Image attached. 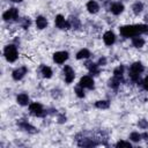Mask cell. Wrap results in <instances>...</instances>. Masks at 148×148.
Wrapping results in <instances>:
<instances>
[{"label":"cell","instance_id":"6da1fadb","mask_svg":"<svg viewBox=\"0 0 148 148\" xmlns=\"http://www.w3.org/2000/svg\"><path fill=\"white\" fill-rule=\"evenodd\" d=\"M120 35L123 37L130 38L139 36L140 34L148 32V25L147 24H134V25H123L119 29Z\"/></svg>","mask_w":148,"mask_h":148},{"label":"cell","instance_id":"7a4b0ae2","mask_svg":"<svg viewBox=\"0 0 148 148\" xmlns=\"http://www.w3.org/2000/svg\"><path fill=\"white\" fill-rule=\"evenodd\" d=\"M143 65L140 62V61H136V62H133L131 65V68H130V77L134 81V82H138L139 81V76L140 74L143 72Z\"/></svg>","mask_w":148,"mask_h":148},{"label":"cell","instance_id":"3957f363","mask_svg":"<svg viewBox=\"0 0 148 148\" xmlns=\"http://www.w3.org/2000/svg\"><path fill=\"white\" fill-rule=\"evenodd\" d=\"M3 56H5V58L9 62H14L17 59V50H16V46L13 45V44L7 45L5 47V50H3Z\"/></svg>","mask_w":148,"mask_h":148},{"label":"cell","instance_id":"277c9868","mask_svg":"<svg viewBox=\"0 0 148 148\" xmlns=\"http://www.w3.org/2000/svg\"><path fill=\"white\" fill-rule=\"evenodd\" d=\"M29 111H30L31 114H34V116H36V117H44V116L46 114V111H44L42 104H39V103H37V102L31 103V104L29 105Z\"/></svg>","mask_w":148,"mask_h":148},{"label":"cell","instance_id":"5b68a950","mask_svg":"<svg viewBox=\"0 0 148 148\" xmlns=\"http://www.w3.org/2000/svg\"><path fill=\"white\" fill-rule=\"evenodd\" d=\"M18 16V10L16 8H9L8 10H6L3 14H2V18L5 21H10V20H16Z\"/></svg>","mask_w":148,"mask_h":148},{"label":"cell","instance_id":"8992f818","mask_svg":"<svg viewBox=\"0 0 148 148\" xmlns=\"http://www.w3.org/2000/svg\"><path fill=\"white\" fill-rule=\"evenodd\" d=\"M54 23H56V25L59 29H69L71 28L69 22L68 21H65V18H64L62 15H57L56 16V20H54Z\"/></svg>","mask_w":148,"mask_h":148},{"label":"cell","instance_id":"52a82bcc","mask_svg":"<svg viewBox=\"0 0 148 148\" xmlns=\"http://www.w3.org/2000/svg\"><path fill=\"white\" fill-rule=\"evenodd\" d=\"M68 59V53L66 51H58L53 54V60L57 64H62Z\"/></svg>","mask_w":148,"mask_h":148},{"label":"cell","instance_id":"ba28073f","mask_svg":"<svg viewBox=\"0 0 148 148\" xmlns=\"http://www.w3.org/2000/svg\"><path fill=\"white\" fill-rule=\"evenodd\" d=\"M64 74H65L66 83H71L74 80V77H75V73H74V71L72 69L71 66H65L64 67Z\"/></svg>","mask_w":148,"mask_h":148},{"label":"cell","instance_id":"9c48e42d","mask_svg":"<svg viewBox=\"0 0 148 148\" xmlns=\"http://www.w3.org/2000/svg\"><path fill=\"white\" fill-rule=\"evenodd\" d=\"M81 87H83V88H88V89H92L94 88V80L90 77V76H88V75H86V76H82L81 77V80H80V83H79Z\"/></svg>","mask_w":148,"mask_h":148},{"label":"cell","instance_id":"30bf717a","mask_svg":"<svg viewBox=\"0 0 148 148\" xmlns=\"http://www.w3.org/2000/svg\"><path fill=\"white\" fill-rule=\"evenodd\" d=\"M17 125H18L22 130H24V131H27V132H29V133H36V132H37V130H36L34 126H31L30 124H28L24 119H20V120L17 121Z\"/></svg>","mask_w":148,"mask_h":148},{"label":"cell","instance_id":"8fae6325","mask_svg":"<svg viewBox=\"0 0 148 148\" xmlns=\"http://www.w3.org/2000/svg\"><path fill=\"white\" fill-rule=\"evenodd\" d=\"M27 74V67H20V68H16L14 72H13V79L14 80H16V81H18V80H21L24 75Z\"/></svg>","mask_w":148,"mask_h":148},{"label":"cell","instance_id":"7c38bea8","mask_svg":"<svg viewBox=\"0 0 148 148\" xmlns=\"http://www.w3.org/2000/svg\"><path fill=\"white\" fill-rule=\"evenodd\" d=\"M77 145L80 147H94V146H97L98 143L96 141H94L92 139H89V138H83V139H80L77 141Z\"/></svg>","mask_w":148,"mask_h":148},{"label":"cell","instance_id":"4fadbf2b","mask_svg":"<svg viewBox=\"0 0 148 148\" xmlns=\"http://www.w3.org/2000/svg\"><path fill=\"white\" fill-rule=\"evenodd\" d=\"M103 40H104V43L106 44V45H112L113 43H114V40H116V36H114V34L112 32V31H106L104 35H103Z\"/></svg>","mask_w":148,"mask_h":148},{"label":"cell","instance_id":"5bb4252c","mask_svg":"<svg viewBox=\"0 0 148 148\" xmlns=\"http://www.w3.org/2000/svg\"><path fill=\"white\" fill-rule=\"evenodd\" d=\"M110 10H111L112 14L119 15V14H121V13L124 12V5L120 3V2H114V3H112V6L110 7Z\"/></svg>","mask_w":148,"mask_h":148},{"label":"cell","instance_id":"9a60e30c","mask_svg":"<svg viewBox=\"0 0 148 148\" xmlns=\"http://www.w3.org/2000/svg\"><path fill=\"white\" fill-rule=\"evenodd\" d=\"M87 9H88V12H89V13L95 14V13H97V12H98L99 6H98V3H97L95 0H90V1L87 3Z\"/></svg>","mask_w":148,"mask_h":148},{"label":"cell","instance_id":"2e32d148","mask_svg":"<svg viewBox=\"0 0 148 148\" xmlns=\"http://www.w3.org/2000/svg\"><path fill=\"white\" fill-rule=\"evenodd\" d=\"M36 25L38 29H44L47 25V20L44 16H37L36 18Z\"/></svg>","mask_w":148,"mask_h":148},{"label":"cell","instance_id":"e0dca14e","mask_svg":"<svg viewBox=\"0 0 148 148\" xmlns=\"http://www.w3.org/2000/svg\"><path fill=\"white\" fill-rule=\"evenodd\" d=\"M40 73L43 75V77H45V79H50L52 76V69L49 66H45V65L40 66Z\"/></svg>","mask_w":148,"mask_h":148},{"label":"cell","instance_id":"ac0fdd59","mask_svg":"<svg viewBox=\"0 0 148 148\" xmlns=\"http://www.w3.org/2000/svg\"><path fill=\"white\" fill-rule=\"evenodd\" d=\"M16 101L20 105H28L29 103V96L27 94H20L17 97H16Z\"/></svg>","mask_w":148,"mask_h":148},{"label":"cell","instance_id":"d6986e66","mask_svg":"<svg viewBox=\"0 0 148 148\" xmlns=\"http://www.w3.org/2000/svg\"><path fill=\"white\" fill-rule=\"evenodd\" d=\"M89 57H90V51L87 50V49H82V50H80V51L76 53V59H79V60H81V59H87V58H89Z\"/></svg>","mask_w":148,"mask_h":148},{"label":"cell","instance_id":"ffe728a7","mask_svg":"<svg viewBox=\"0 0 148 148\" xmlns=\"http://www.w3.org/2000/svg\"><path fill=\"white\" fill-rule=\"evenodd\" d=\"M132 44H133V46H135V47H142L143 45H145V39L142 38V37H139V36H135V37H133V39H132Z\"/></svg>","mask_w":148,"mask_h":148},{"label":"cell","instance_id":"44dd1931","mask_svg":"<svg viewBox=\"0 0 148 148\" xmlns=\"http://www.w3.org/2000/svg\"><path fill=\"white\" fill-rule=\"evenodd\" d=\"M121 79L123 77H117V76H113L110 81H109V87L113 88V89H118L120 82H121Z\"/></svg>","mask_w":148,"mask_h":148},{"label":"cell","instance_id":"7402d4cb","mask_svg":"<svg viewBox=\"0 0 148 148\" xmlns=\"http://www.w3.org/2000/svg\"><path fill=\"white\" fill-rule=\"evenodd\" d=\"M87 67H88L89 72H90L92 75H97V74L99 73V69H98V64L88 62V64H87Z\"/></svg>","mask_w":148,"mask_h":148},{"label":"cell","instance_id":"603a6c76","mask_svg":"<svg viewBox=\"0 0 148 148\" xmlns=\"http://www.w3.org/2000/svg\"><path fill=\"white\" fill-rule=\"evenodd\" d=\"M132 9H133V13L135 14V15H139L141 12H142V9H143V5H142V2H135V3H133V6H132Z\"/></svg>","mask_w":148,"mask_h":148},{"label":"cell","instance_id":"cb8c5ba5","mask_svg":"<svg viewBox=\"0 0 148 148\" xmlns=\"http://www.w3.org/2000/svg\"><path fill=\"white\" fill-rule=\"evenodd\" d=\"M95 106L97 109H108L110 106V103H109V101H97L95 103Z\"/></svg>","mask_w":148,"mask_h":148},{"label":"cell","instance_id":"d4e9b609","mask_svg":"<svg viewBox=\"0 0 148 148\" xmlns=\"http://www.w3.org/2000/svg\"><path fill=\"white\" fill-rule=\"evenodd\" d=\"M123 74H124V66H118L114 68L113 71V76H117V77H123Z\"/></svg>","mask_w":148,"mask_h":148},{"label":"cell","instance_id":"484cf974","mask_svg":"<svg viewBox=\"0 0 148 148\" xmlns=\"http://www.w3.org/2000/svg\"><path fill=\"white\" fill-rule=\"evenodd\" d=\"M68 22H69V25H71V28H74V29H77V28H80V21H79L76 17H71Z\"/></svg>","mask_w":148,"mask_h":148},{"label":"cell","instance_id":"4316f807","mask_svg":"<svg viewBox=\"0 0 148 148\" xmlns=\"http://www.w3.org/2000/svg\"><path fill=\"white\" fill-rule=\"evenodd\" d=\"M74 91H75V94H76V96H77V97H80V98L84 97V91H83V87H81L80 84H79L77 87H75Z\"/></svg>","mask_w":148,"mask_h":148},{"label":"cell","instance_id":"83f0119b","mask_svg":"<svg viewBox=\"0 0 148 148\" xmlns=\"http://www.w3.org/2000/svg\"><path fill=\"white\" fill-rule=\"evenodd\" d=\"M130 139H131L132 141H134V142H138V141L141 140V134H139V133H136V132H133V133H131Z\"/></svg>","mask_w":148,"mask_h":148},{"label":"cell","instance_id":"f1b7e54d","mask_svg":"<svg viewBox=\"0 0 148 148\" xmlns=\"http://www.w3.org/2000/svg\"><path fill=\"white\" fill-rule=\"evenodd\" d=\"M138 126L140 128H142V130H146V128H148V121L146 119H141V120H139Z\"/></svg>","mask_w":148,"mask_h":148},{"label":"cell","instance_id":"f546056e","mask_svg":"<svg viewBox=\"0 0 148 148\" xmlns=\"http://www.w3.org/2000/svg\"><path fill=\"white\" fill-rule=\"evenodd\" d=\"M116 147H126V148H131L132 145L130 142H126V141H118L116 143Z\"/></svg>","mask_w":148,"mask_h":148},{"label":"cell","instance_id":"4dcf8cb0","mask_svg":"<svg viewBox=\"0 0 148 148\" xmlns=\"http://www.w3.org/2000/svg\"><path fill=\"white\" fill-rule=\"evenodd\" d=\"M29 25H30V20H29L28 17H24L23 23H22V28H23V29H27Z\"/></svg>","mask_w":148,"mask_h":148},{"label":"cell","instance_id":"1f68e13d","mask_svg":"<svg viewBox=\"0 0 148 148\" xmlns=\"http://www.w3.org/2000/svg\"><path fill=\"white\" fill-rule=\"evenodd\" d=\"M105 64H106V59H105L104 57L99 58V60H98V66H104Z\"/></svg>","mask_w":148,"mask_h":148},{"label":"cell","instance_id":"d6a6232c","mask_svg":"<svg viewBox=\"0 0 148 148\" xmlns=\"http://www.w3.org/2000/svg\"><path fill=\"white\" fill-rule=\"evenodd\" d=\"M142 84H143V88H145L146 90H148V76H146V77L143 79Z\"/></svg>","mask_w":148,"mask_h":148},{"label":"cell","instance_id":"836d02e7","mask_svg":"<svg viewBox=\"0 0 148 148\" xmlns=\"http://www.w3.org/2000/svg\"><path fill=\"white\" fill-rule=\"evenodd\" d=\"M141 138H142L143 140L148 141V133H146V132H145V133H142V134H141Z\"/></svg>","mask_w":148,"mask_h":148},{"label":"cell","instance_id":"e575fe53","mask_svg":"<svg viewBox=\"0 0 148 148\" xmlns=\"http://www.w3.org/2000/svg\"><path fill=\"white\" fill-rule=\"evenodd\" d=\"M64 121H66V117H65V116L59 117V123H64Z\"/></svg>","mask_w":148,"mask_h":148},{"label":"cell","instance_id":"d590c367","mask_svg":"<svg viewBox=\"0 0 148 148\" xmlns=\"http://www.w3.org/2000/svg\"><path fill=\"white\" fill-rule=\"evenodd\" d=\"M10 1H13V2H21L22 0H10Z\"/></svg>","mask_w":148,"mask_h":148},{"label":"cell","instance_id":"8d00e7d4","mask_svg":"<svg viewBox=\"0 0 148 148\" xmlns=\"http://www.w3.org/2000/svg\"><path fill=\"white\" fill-rule=\"evenodd\" d=\"M145 20H146V21H148V15H146V16H145Z\"/></svg>","mask_w":148,"mask_h":148}]
</instances>
